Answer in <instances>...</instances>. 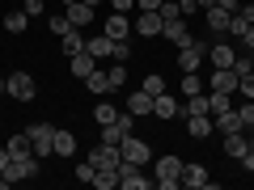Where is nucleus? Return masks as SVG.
<instances>
[{
    "mask_svg": "<svg viewBox=\"0 0 254 190\" xmlns=\"http://www.w3.org/2000/svg\"><path fill=\"white\" fill-rule=\"evenodd\" d=\"M51 152H55V156H76V136H72V131H60V127H55Z\"/></svg>",
    "mask_w": 254,
    "mask_h": 190,
    "instance_id": "obj_19",
    "label": "nucleus"
},
{
    "mask_svg": "<svg viewBox=\"0 0 254 190\" xmlns=\"http://www.w3.org/2000/svg\"><path fill=\"white\" fill-rule=\"evenodd\" d=\"M110 9H115V13H127V9H136V0H110Z\"/></svg>",
    "mask_w": 254,
    "mask_h": 190,
    "instance_id": "obj_42",
    "label": "nucleus"
},
{
    "mask_svg": "<svg viewBox=\"0 0 254 190\" xmlns=\"http://www.w3.org/2000/svg\"><path fill=\"white\" fill-rule=\"evenodd\" d=\"M26 136H30V144H34V156H38V161L51 156V140H55V127H51V123H34Z\"/></svg>",
    "mask_w": 254,
    "mask_h": 190,
    "instance_id": "obj_5",
    "label": "nucleus"
},
{
    "mask_svg": "<svg viewBox=\"0 0 254 190\" xmlns=\"http://www.w3.org/2000/svg\"><path fill=\"white\" fill-rule=\"evenodd\" d=\"M237 114H242V123L250 127V123H254V101H250V106H237Z\"/></svg>",
    "mask_w": 254,
    "mask_h": 190,
    "instance_id": "obj_40",
    "label": "nucleus"
},
{
    "mask_svg": "<svg viewBox=\"0 0 254 190\" xmlns=\"http://www.w3.org/2000/svg\"><path fill=\"white\" fill-rule=\"evenodd\" d=\"M250 26H254V4H242V9L229 17V38H246Z\"/></svg>",
    "mask_w": 254,
    "mask_h": 190,
    "instance_id": "obj_11",
    "label": "nucleus"
},
{
    "mask_svg": "<svg viewBox=\"0 0 254 190\" xmlns=\"http://www.w3.org/2000/svg\"><path fill=\"white\" fill-rule=\"evenodd\" d=\"M182 186L187 190H203L208 186V169H203V165H182Z\"/></svg>",
    "mask_w": 254,
    "mask_h": 190,
    "instance_id": "obj_18",
    "label": "nucleus"
},
{
    "mask_svg": "<svg viewBox=\"0 0 254 190\" xmlns=\"http://www.w3.org/2000/svg\"><path fill=\"white\" fill-rule=\"evenodd\" d=\"M203 55H208V43H199V38H190L187 47H178V68H182V72H199Z\"/></svg>",
    "mask_w": 254,
    "mask_h": 190,
    "instance_id": "obj_3",
    "label": "nucleus"
},
{
    "mask_svg": "<svg viewBox=\"0 0 254 190\" xmlns=\"http://www.w3.org/2000/svg\"><path fill=\"white\" fill-rule=\"evenodd\" d=\"M208 59H212V68H233L237 51H233V43H212L208 47Z\"/></svg>",
    "mask_w": 254,
    "mask_h": 190,
    "instance_id": "obj_15",
    "label": "nucleus"
},
{
    "mask_svg": "<svg viewBox=\"0 0 254 190\" xmlns=\"http://www.w3.org/2000/svg\"><path fill=\"white\" fill-rule=\"evenodd\" d=\"M119 186V169H98L93 173V190H115Z\"/></svg>",
    "mask_w": 254,
    "mask_h": 190,
    "instance_id": "obj_31",
    "label": "nucleus"
},
{
    "mask_svg": "<svg viewBox=\"0 0 254 190\" xmlns=\"http://www.w3.org/2000/svg\"><path fill=\"white\" fill-rule=\"evenodd\" d=\"M136 4H140V9H153V13L161 9V0H136Z\"/></svg>",
    "mask_w": 254,
    "mask_h": 190,
    "instance_id": "obj_46",
    "label": "nucleus"
},
{
    "mask_svg": "<svg viewBox=\"0 0 254 190\" xmlns=\"http://www.w3.org/2000/svg\"><path fill=\"white\" fill-rule=\"evenodd\" d=\"M9 161H13V156H9V148H0V173L9 169Z\"/></svg>",
    "mask_w": 254,
    "mask_h": 190,
    "instance_id": "obj_45",
    "label": "nucleus"
},
{
    "mask_svg": "<svg viewBox=\"0 0 254 190\" xmlns=\"http://www.w3.org/2000/svg\"><path fill=\"white\" fill-rule=\"evenodd\" d=\"M119 114H123V110H119L115 101H98V110H93V118H98V127H110V123H115Z\"/></svg>",
    "mask_w": 254,
    "mask_h": 190,
    "instance_id": "obj_27",
    "label": "nucleus"
},
{
    "mask_svg": "<svg viewBox=\"0 0 254 190\" xmlns=\"http://www.w3.org/2000/svg\"><path fill=\"white\" fill-rule=\"evenodd\" d=\"M208 89L212 93H237V72H233V68H216L212 81H208Z\"/></svg>",
    "mask_w": 254,
    "mask_h": 190,
    "instance_id": "obj_13",
    "label": "nucleus"
},
{
    "mask_svg": "<svg viewBox=\"0 0 254 190\" xmlns=\"http://www.w3.org/2000/svg\"><path fill=\"white\" fill-rule=\"evenodd\" d=\"M60 4H64V9H68V4H76V0H60Z\"/></svg>",
    "mask_w": 254,
    "mask_h": 190,
    "instance_id": "obj_50",
    "label": "nucleus"
},
{
    "mask_svg": "<svg viewBox=\"0 0 254 190\" xmlns=\"http://www.w3.org/2000/svg\"><path fill=\"white\" fill-rule=\"evenodd\" d=\"M119 152H123V161H131V165H148L153 161V148H148L144 140H136V136H127L123 144H119Z\"/></svg>",
    "mask_w": 254,
    "mask_h": 190,
    "instance_id": "obj_7",
    "label": "nucleus"
},
{
    "mask_svg": "<svg viewBox=\"0 0 254 190\" xmlns=\"http://www.w3.org/2000/svg\"><path fill=\"white\" fill-rule=\"evenodd\" d=\"M212 123H216L220 136H229V131H246V123H242V114H237V106H229V110H220V114H212Z\"/></svg>",
    "mask_w": 254,
    "mask_h": 190,
    "instance_id": "obj_12",
    "label": "nucleus"
},
{
    "mask_svg": "<svg viewBox=\"0 0 254 190\" xmlns=\"http://www.w3.org/2000/svg\"><path fill=\"white\" fill-rule=\"evenodd\" d=\"M93 173H98V169H93V161L76 165V178H81V182H89V186H93Z\"/></svg>",
    "mask_w": 254,
    "mask_h": 190,
    "instance_id": "obj_39",
    "label": "nucleus"
},
{
    "mask_svg": "<svg viewBox=\"0 0 254 190\" xmlns=\"http://www.w3.org/2000/svg\"><path fill=\"white\" fill-rule=\"evenodd\" d=\"M110 47H115V38H110V34H98V38H85V51H89L93 59H106V55H110Z\"/></svg>",
    "mask_w": 254,
    "mask_h": 190,
    "instance_id": "obj_22",
    "label": "nucleus"
},
{
    "mask_svg": "<svg viewBox=\"0 0 254 190\" xmlns=\"http://www.w3.org/2000/svg\"><path fill=\"white\" fill-rule=\"evenodd\" d=\"M127 13H110L106 17V26H102V34H110V38H127Z\"/></svg>",
    "mask_w": 254,
    "mask_h": 190,
    "instance_id": "obj_23",
    "label": "nucleus"
},
{
    "mask_svg": "<svg viewBox=\"0 0 254 190\" xmlns=\"http://www.w3.org/2000/svg\"><path fill=\"white\" fill-rule=\"evenodd\" d=\"M110 59H115V63H127V59H131V47H127V38H115V47H110Z\"/></svg>",
    "mask_w": 254,
    "mask_h": 190,
    "instance_id": "obj_35",
    "label": "nucleus"
},
{
    "mask_svg": "<svg viewBox=\"0 0 254 190\" xmlns=\"http://www.w3.org/2000/svg\"><path fill=\"white\" fill-rule=\"evenodd\" d=\"M93 63H98V59H93L89 51H81V55H72V59H68V68H72V76H81V81H85V76L93 72Z\"/></svg>",
    "mask_w": 254,
    "mask_h": 190,
    "instance_id": "obj_24",
    "label": "nucleus"
},
{
    "mask_svg": "<svg viewBox=\"0 0 254 190\" xmlns=\"http://www.w3.org/2000/svg\"><path fill=\"white\" fill-rule=\"evenodd\" d=\"M136 30L140 38H161V13H153V9H140V17H136Z\"/></svg>",
    "mask_w": 254,
    "mask_h": 190,
    "instance_id": "obj_9",
    "label": "nucleus"
},
{
    "mask_svg": "<svg viewBox=\"0 0 254 190\" xmlns=\"http://www.w3.org/2000/svg\"><path fill=\"white\" fill-rule=\"evenodd\" d=\"M161 38H165V43H178V47H187L195 34L187 30V17H174V21H161Z\"/></svg>",
    "mask_w": 254,
    "mask_h": 190,
    "instance_id": "obj_10",
    "label": "nucleus"
},
{
    "mask_svg": "<svg viewBox=\"0 0 254 190\" xmlns=\"http://www.w3.org/2000/svg\"><path fill=\"white\" fill-rule=\"evenodd\" d=\"M153 186H161V190L182 186V161H178V156H161V161H157V178H153Z\"/></svg>",
    "mask_w": 254,
    "mask_h": 190,
    "instance_id": "obj_1",
    "label": "nucleus"
},
{
    "mask_svg": "<svg viewBox=\"0 0 254 190\" xmlns=\"http://www.w3.org/2000/svg\"><path fill=\"white\" fill-rule=\"evenodd\" d=\"M60 47H64V55L72 59V55H81L85 51V38H81V30H68V34L60 38Z\"/></svg>",
    "mask_w": 254,
    "mask_h": 190,
    "instance_id": "obj_25",
    "label": "nucleus"
},
{
    "mask_svg": "<svg viewBox=\"0 0 254 190\" xmlns=\"http://www.w3.org/2000/svg\"><path fill=\"white\" fill-rule=\"evenodd\" d=\"M237 93L254 101V68H250V72H242V76H237Z\"/></svg>",
    "mask_w": 254,
    "mask_h": 190,
    "instance_id": "obj_36",
    "label": "nucleus"
},
{
    "mask_svg": "<svg viewBox=\"0 0 254 190\" xmlns=\"http://www.w3.org/2000/svg\"><path fill=\"white\" fill-rule=\"evenodd\" d=\"M127 110H131V114H153V97H148L144 89L131 93V97H127Z\"/></svg>",
    "mask_w": 254,
    "mask_h": 190,
    "instance_id": "obj_28",
    "label": "nucleus"
},
{
    "mask_svg": "<svg viewBox=\"0 0 254 190\" xmlns=\"http://www.w3.org/2000/svg\"><path fill=\"white\" fill-rule=\"evenodd\" d=\"M4 178L9 182H26V178H38V156L26 152V156H13L9 169H4Z\"/></svg>",
    "mask_w": 254,
    "mask_h": 190,
    "instance_id": "obj_4",
    "label": "nucleus"
},
{
    "mask_svg": "<svg viewBox=\"0 0 254 190\" xmlns=\"http://www.w3.org/2000/svg\"><path fill=\"white\" fill-rule=\"evenodd\" d=\"M195 93H203L199 72H182V97H195Z\"/></svg>",
    "mask_w": 254,
    "mask_h": 190,
    "instance_id": "obj_32",
    "label": "nucleus"
},
{
    "mask_svg": "<svg viewBox=\"0 0 254 190\" xmlns=\"http://www.w3.org/2000/svg\"><path fill=\"white\" fill-rule=\"evenodd\" d=\"M246 136H250V140H254V123H250V127H246Z\"/></svg>",
    "mask_w": 254,
    "mask_h": 190,
    "instance_id": "obj_49",
    "label": "nucleus"
},
{
    "mask_svg": "<svg viewBox=\"0 0 254 190\" xmlns=\"http://www.w3.org/2000/svg\"><path fill=\"white\" fill-rule=\"evenodd\" d=\"M140 89H144L148 97H157V93H165V81H161V76L153 72V76H144V85H140Z\"/></svg>",
    "mask_w": 254,
    "mask_h": 190,
    "instance_id": "obj_37",
    "label": "nucleus"
},
{
    "mask_svg": "<svg viewBox=\"0 0 254 190\" xmlns=\"http://www.w3.org/2000/svg\"><path fill=\"white\" fill-rule=\"evenodd\" d=\"M119 186L123 190H153V178H144V165L119 161Z\"/></svg>",
    "mask_w": 254,
    "mask_h": 190,
    "instance_id": "obj_2",
    "label": "nucleus"
},
{
    "mask_svg": "<svg viewBox=\"0 0 254 190\" xmlns=\"http://www.w3.org/2000/svg\"><path fill=\"white\" fill-rule=\"evenodd\" d=\"M242 165H246V173H254V140H250V148H246V156H242Z\"/></svg>",
    "mask_w": 254,
    "mask_h": 190,
    "instance_id": "obj_41",
    "label": "nucleus"
},
{
    "mask_svg": "<svg viewBox=\"0 0 254 190\" xmlns=\"http://www.w3.org/2000/svg\"><path fill=\"white\" fill-rule=\"evenodd\" d=\"M47 26H51V34H60V38L68 34V30H76L72 21H68V13H51V21H47Z\"/></svg>",
    "mask_w": 254,
    "mask_h": 190,
    "instance_id": "obj_34",
    "label": "nucleus"
},
{
    "mask_svg": "<svg viewBox=\"0 0 254 190\" xmlns=\"http://www.w3.org/2000/svg\"><path fill=\"white\" fill-rule=\"evenodd\" d=\"M212 4H216V0H199V9H212Z\"/></svg>",
    "mask_w": 254,
    "mask_h": 190,
    "instance_id": "obj_48",
    "label": "nucleus"
},
{
    "mask_svg": "<svg viewBox=\"0 0 254 190\" xmlns=\"http://www.w3.org/2000/svg\"><path fill=\"white\" fill-rule=\"evenodd\" d=\"M153 114L165 123V118H178V114H182V106L170 97V93H157V97H153Z\"/></svg>",
    "mask_w": 254,
    "mask_h": 190,
    "instance_id": "obj_16",
    "label": "nucleus"
},
{
    "mask_svg": "<svg viewBox=\"0 0 254 190\" xmlns=\"http://www.w3.org/2000/svg\"><path fill=\"white\" fill-rule=\"evenodd\" d=\"M4 148H9V156H26V152H34V144H30L26 131H21V136H13V140H4Z\"/></svg>",
    "mask_w": 254,
    "mask_h": 190,
    "instance_id": "obj_30",
    "label": "nucleus"
},
{
    "mask_svg": "<svg viewBox=\"0 0 254 190\" xmlns=\"http://www.w3.org/2000/svg\"><path fill=\"white\" fill-rule=\"evenodd\" d=\"M26 13H30V17H38V13H43V0H26Z\"/></svg>",
    "mask_w": 254,
    "mask_h": 190,
    "instance_id": "obj_43",
    "label": "nucleus"
},
{
    "mask_svg": "<svg viewBox=\"0 0 254 190\" xmlns=\"http://www.w3.org/2000/svg\"><path fill=\"white\" fill-rule=\"evenodd\" d=\"M26 26H30V13H26V9H13V13H4V30H9V34H21Z\"/></svg>",
    "mask_w": 254,
    "mask_h": 190,
    "instance_id": "obj_26",
    "label": "nucleus"
},
{
    "mask_svg": "<svg viewBox=\"0 0 254 190\" xmlns=\"http://www.w3.org/2000/svg\"><path fill=\"white\" fill-rule=\"evenodd\" d=\"M9 97H13V101H34V97H38V85H34V76H26V72H13V76H9Z\"/></svg>",
    "mask_w": 254,
    "mask_h": 190,
    "instance_id": "obj_6",
    "label": "nucleus"
},
{
    "mask_svg": "<svg viewBox=\"0 0 254 190\" xmlns=\"http://www.w3.org/2000/svg\"><path fill=\"white\" fill-rule=\"evenodd\" d=\"M64 13H68V21H72L76 30H85V26L93 21V4H85V0H76V4H68Z\"/></svg>",
    "mask_w": 254,
    "mask_h": 190,
    "instance_id": "obj_20",
    "label": "nucleus"
},
{
    "mask_svg": "<svg viewBox=\"0 0 254 190\" xmlns=\"http://www.w3.org/2000/svg\"><path fill=\"white\" fill-rule=\"evenodd\" d=\"M93 169H119V161H123V152H119V144H98L89 152Z\"/></svg>",
    "mask_w": 254,
    "mask_h": 190,
    "instance_id": "obj_8",
    "label": "nucleus"
},
{
    "mask_svg": "<svg viewBox=\"0 0 254 190\" xmlns=\"http://www.w3.org/2000/svg\"><path fill=\"white\" fill-rule=\"evenodd\" d=\"M203 13H208V30H212V34H229V17H233L229 9L212 4V9H203Z\"/></svg>",
    "mask_w": 254,
    "mask_h": 190,
    "instance_id": "obj_21",
    "label": "nucleus"
},
{
    "mask_svg": "<svg viewBox=\"0 0 254 190\" xmlns=\"http://www.w3.org/2000/svg\"><path fill=\"white\" fill-rule=\"evenodd\" d=\"M216 4H220V9H229V13H237V9H242V0H216Z\"/></svg>",
    "mask_w": 254,
    "mask_h": 190,
    "instance_id": "obj_44",
    "label": "nucleus"
},
{
    "mask_svg": "<svg viewBox=\"0 0 254 190\" xmlns=\"http://www.w3.org/2000/svg\"><path fill=\"white\" fill-rule=\"evenodd\" d=\"M0 93H9V76H0Z\"/></svg>",
    "mask_w": 254,
    "mask_h": 190,
    "instance_id": "obj_47",
    "label": "nucleus"
},
{
    "mask_svg": "<svg viewBox=\"0 0 254 190\" xmlns=\"http://www.w3.org/2000/svg\"><path fill=\"white\" fill-rule=\"evenodd\" d=\"M161 21H174V17H182V9H178V0H161Z\"/></svg>",
    "mask_w": 254,
    "mask_h": 190,
    "instance_id": "obj_38",
    "label": "nucleus"
},
{
    "mask_svg": "<svg viewBox=\"0 0 254 190\" xmlns=\"http://www.w3.org/2000/svg\"><path fill=\"white\" fill-rule=\"evenodd\" d=\"M187 131L190 140H208L216 131V123H212V114H187Z\"/></svg>",
    "mask_w": 254,
    "mask_h": 190,
    "instance_id": "obj_14",
    "label": "nucleus"
},
{
    "mask_svg": "<svg viewBox=\"0 0 254 190\" xmlns=\"http://www.w3.org/2000/svg\"><path fill=\"white\" fill-rule=\"evenodd\" d=\"M246 148H250V136H246V131H229V136H225V156L242 161V156H246Z\"/></svg>",
    "mask_w": 254,
    "mask_h": 190,
    "instance_id": "obj_17",
    "label": "nucleus"
},
{
    "mask_svg": "<svg viewBox=\"0 0 254 190\" xmlns=\"http://www.w3.org/2000/svg\"><path fill=\"white\" fill-rule=\"evenodd\" d=\"M106 85H110V93L123 89V85H127V63H115V68H110V72H106Z\"/></svg>",
    "mask_w": 254,
    "mask_h": 190,
    "instance_id": "obj_33",
    "label": "nucleus"
},
{
    "mask_svg": "<svg viewBox=\"0 0 254 190\" xmlns=\"http://www.w3.org/2000/svg\"><path fill=\"white\" fill-rule=\"evenodd\" d=\"M85 89H89V93H98V97H106V93H110V85H106V72H98V68H93V72L85 76Z\"/></svg>",
    "mask_w": 254,
    "mask_h": 190,
    "instance_id": "obj_29",
    "label": "nucleus"
}]
</instances>
